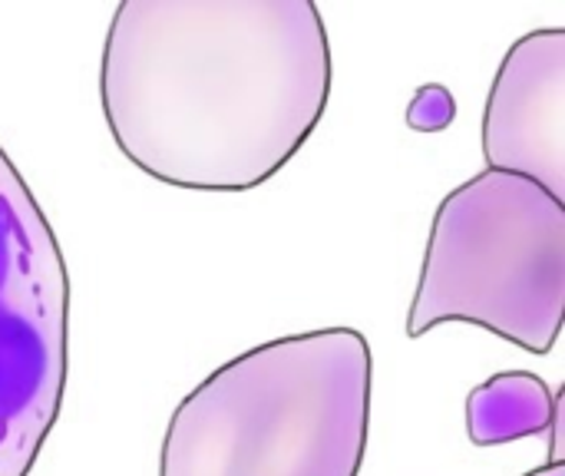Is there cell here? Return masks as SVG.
<instances>
[{"mask_svg":"<svg viewBox=\"0 0 565 476\" xmlns=\"http://www.w3.org/2000/svg\"><path fill=\"white\" fill-rule=\"evenodd\" d=\"M328 99L331 40L311 0H122L103 43L113 142L162 186H265Z\"/></svg>","mask_w":565,"mask_h":476,"instance_id":"cell-1","label":"cell"},{"mask_svg":"<svg viewBox=\"0 0 565 476\" xmlns=\"http://www.w3.org/2000/svg\"><path fill=\"white\" fill-rule=\"evenodd\" d=\"M371 345L321 328L258 345L175 408L159 476H358L371 424Z\"/></svg>","mask_w":565,"mask_h":476,"instance_id":"cell-2","label":"cell"},{"mask_svg":"<svg viewBox=\"0 0 565 476\" xmlns=\"http://www.w3.org/2000/svg\"><path fill=\"white\" fill-rule=\"evenodd\" d=\"M563 305L565 202L493 169L440 202L407 338L467 321L530 355H550L563 331Z\"/></svg>","mask_w":565,"mask_h":476,"instance_id":"cell-3","label":"cell"},{"mask_svg":"<svg viewBox=\"0 0 565 476\" xmlns=\"http://www.w3.org/2000/svg\"><path fill=\"white\" fill-rule=\"evenodd\" d=\"M70 368V278L60 242L0 149V476H30Z\"/></svg>","mask_w":565,"mask_h":476,"instance_id":"cell-4","label":"cell"},{"mask_svg":"<svg viewBox=\"0 0 565 476\" xmlns=\"http://www.w3.org/2000/svg\"><path fill=\"white\" fill-rule=\"evenodd\" d=\"M483 152L493 172L565 202V30H536L510 46L487 99Z\"/></svg>","mask_w":565,"mask_h":476,"instance_id":"cell-5","label":"cell"},{"mask_svg":"<svg viewBox=\"0 0 565 476\" xmlns=\"http://www.w3.org/2000/svg\"><path fill=\"white\" fill-rule=\"evenodd\" d=\"M559 401L526 371H507L480 384L467 401V431L477 447H500L533 434H546Z\"/></svg>","mask_w":565,"mask_h":476,"instance_id":"cell-6","label":"cell"},{"mask_svg":"<svg viewBox=\"0 0 565 476\" xmlns=\"http://www.w3.org/2000/svg\"><path fill=\"white\" fill-rule=\"evenodd\" d=\"M454 113H457V103L450 89L440 83H427L414 93L407 106V126L417 133H440L454 123Z\"/></svg>","mask_w":565,"mask_h":476,"instance_id":"cell-7","label":"cell"},{"mask_svg":"<svg viewBox=\"0 0 565 476\" xmlns=\"http://www.w3.org/2000/svg\"><path fill=\"white\" fill-rule=\"evenodd\" d=\"M526 476H565V464H550V467H540V470Z\"/></svg>","mask_w":565,"mask_h":476,"instance_id":"cell-8","label":"cell"}]
</instances>
